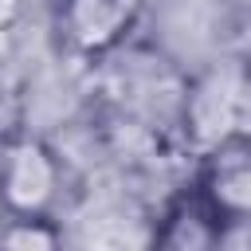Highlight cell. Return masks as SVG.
I'll use <instances>...</instances> for the list:
<instances>
[{
	"label": "cell",
	"instance_id": "8992f818",
	"mask_svg": "<svg viewBox=\"0 0 251 251\" xmlns=\"http://www.w3.org/2000/svg\"><path fill=\"white\" fill-rule=\"evenodd\" d=\"M0 220H4V212H0Z\"/></svg>",
	"mask_w": 251,
	"mask_h": 251
},
{
	"label": "cell",
	"instance_id": "7a4b0ae2",
	"mask_svg": "<svg viewBox=\"0 0 251 251\" xmlns=\"http://www.w3.org/2000/svg\"><path fill=\"white\" fill-rule=\"evenodd\" d=\"M192 188L224 224H251V129H231L196 153Z\"/></svg>",
	"mask_w": 251,
	"mask_h": 251
},
{
	"label": "cell",
	"instance_id": "5b68a950",
	"mask_svg": "<svg viewBox=\"0 0 251 251\" xmlns=\"http://www.w3.org/2000/svg\"><path fill=\"white\" fill-rule=\"evenodd\" d=\"M63 243H67L63 216H4L0 220V247L55 251Z\"/></svg>",
	"mask_w": 251,
	"mask_h": 251
},
{
	"label": "cell",
	"instance_id": "3957f363",
	"mask_svg": "<svg viewBox=\"0 0 251 251\" xmlns=\"http://www.w3.org/2000/svg\"><path fill=\"white\" fill-rule=\"evenodd\" d=\"M51 4L63 47L94 63L114 55L137 31L145 8V0H51Z\"/></svg>",
	"mask_w": 251,
	"mask_h": 251
},
{
	"label": "cell",
	"instance_id": "6da1fadb",
	"mask_svg": "<svg viewBox=\"0 0 251 251\" xmlns=\"http://www.w3.org/2000/svg\"><path fill=\"white\" fill-rule=\"evenodd\" d=\"M67 196V161L35 129H8L0 137V212L4 216H59Z\"/></svg>",
	"mask_w": 251,
	"mask_h": 251
},
{
	"label": "cell",
	"instance_id": "277c9868",
	"mask_svg": "<svg viewBox=\"0 0 251 251\" xmlns=\"http://www.w3.org/2000/svg\"><path fill=\"white\" fill-rule=\"evenodd\" d=\"M224 220L220 212L188 184V192H180L157 220L153 227V243L157 247H173V251H200V247H220L224 243Z\"/></svg>",
	"mask_w": 251,
	"mask_h": 251
}]
</instances>
